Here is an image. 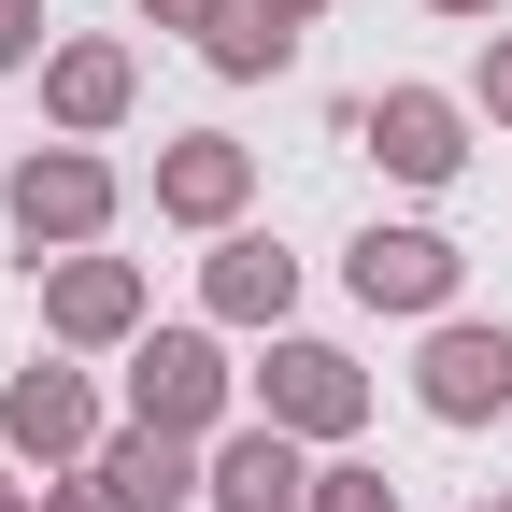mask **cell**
Segmentation results:
<instances>
[{"label": "cell", "instance_id": "1", "mask_svg": "<svg viewBox=\"0 0 512 512\" xmlns=\"http://www.w3.org/2000/svg\"><path fill=\"white\" fill-rule=\"evenodd\" d=\"M214 399H228V356H214L200 328L143 342V370H128V413H143L157 441H200V427H214Z\"/></svg>", "mask_w": 512, "mask_h": 512}, {"label": "cell", "instance_id": "2", "mask_svg": "<svg viewBox=\"0 0 512 512\" xmlns=\"http://www.w3.org/2000/svg\"><path fill=\"white\" fill-rule=\"evenodd\" d=\"M356 299L370 313H441V299H456V242H441V228H370L356 242Z\"/></svg>", "mask_w": 512, "mask_h": 512}, {"label": "cell", "instance_id": "3", "mask_svg": "<svg viewBox=\"0 0 512 512\" xmlns=\"http://www.w3.org/2000/svg\"><path fill=\"white\" fill-rule=\"evenodd\" d=\"M100 214H114V171H100L86 143H57V157L15 171V228H29V242H86Z\"/></svg>", "mask_w": 512, "mask_h": 512}, {"label": "cell", "instance_id": "4", "mask_svg": "<svg viewBox=\"0 0 512 512\" xmlns=\"http://www.w3.org/2000/svg\"><path fill=\"white\" fill-rule=\"evenodd\" d=\"M356 413H370L356 356H328V342H285V356H271V427H299V441H342Z\"/></svg>", "mask_w": 512, "mask_h": 512}, {"label": "cell", "instance_id": "5", "mask_svg": "<svg viewBox=\"0 0 512 512\" xmlns=\"http://www.w3.org/2000/svg\"><path fill=\"white\" fill-rule=\"evenodd\" d=\"M43 328L57 342H128L143 328V271H128V256H72V271L43 285Z\"/></svg>", "mask_w": 512, "mask_h": 512}, {"label": "cell", "instance_id": "6", "mask_svg": "<svg viewBox=\"0 0 512 512\" xmlns=\"http://www.w3.org/2000/svg\"><path fill=\"white\" fill-rule=\"evenodd\" d=\"M498 399H512V328H441V342H427V413L470 427V413H498Z\"/></svg>", "mask_w": 512, "mask_h": 512}, {"label": "cell", "instance_id": "7", "mask_svg": "<svg viewBox=\"0 0 512 512\" xmlns=\"http://www.w3.org/2000/svg\"><path fill=\"white\" fill-rule=\"evenodd\" d=\"M214 512H313V470H299V427H242L214 456Z\"/></svg>", "mask_w": 512, "mask_h": 512}, {"label": "cell", "instance_id": "8", "mask_svg": "<svg viewBox=\"0 0 512 512\" xmlns=\"http://www.w3.org/2000/svg\"><path fill=\"white\" fill-rule=\"evenodd\" d=\"M356 128H370V157H384V171H413V185H441V171L470 157V143H456V100H427V86H399V100H370Z\"/></svg>", "mask_w": 512, "mask_h": 512}, {"label": "cell", "instance_id": "9", "mask_svg": "<svg viewBox=\"0 0 512 512\" xmlns=\"http://www.w3.org/2000/svg\"><path fill=\"white\" fill-rule=\"evenodd\" d=\"M0 427L29 441V456H86V441H100V399H86L72 370H15V399H0Z\"/></svg>", "mask_w": 512, "mask_h": 512}, {"label": "cell", "instance_id": "10", "mask_svg": "<svg viewBox=\"0 0 512 512\" xmlns=\"http://www.w3.org/2000/svg\"><path fill=\"white\" fill-rule=\"evenodd\" d=\"M157 214H185V228L242 214V143H171L157 157Z\"/></svg>", "mask_w": 512, "mask_h": 512}, {"label": "cell", "instance_id": "11", "mask_svg": "<svg viewBox=\"0 0 512 512\" xmlns=\"http://www.w3.org/2000/svg\"><path fill=\"white\" fill-rule=\"evenodd\" d=\"M43 100H57V128H114V114H128V57H114V43H72V57L43 72Z\"/></svg>", "mask_w": 512, "mask_h": 512}, {"label": "cell", "instance_id": "12", "mask_svg": "<svg viewBox=\"0 0 512 512\" xmlns=\"http://www.w3.org/2000/svg\"><path fill=\"white\" fill-rule=\"evenodd\" d=\"M285 299H299V271H285L271 242H228V256H214V313H228V328H271Z\"/></svg>", "mask_w": 512, "mask_h": 512}, {"label": "cell", "instance_id": "13", "mask_svg": "<svg viewBox=\"0 0 512 512\" xmlns=\"http://www.w3.org/2000/svg\"><path fill=\"white\" fill-rule=\"evenodd\" d=\"M200 43H214V72H271V57H285V43H299V29H285V15H271V0H228V15H214V29H200Z\"/></svg>", "mask_w": 512, "mask_h": 512}, {"label": "cell", "instance_id": "14", "mask_svg": "<svg viewBox=\"0 0 512 512\" xmlns=\"http://www.w3.org/2000/svg\"><path fill=\"white\" fill-rule=\"evenodd\" d=\"M100 470H114L128 498H143V512H157V498H185V441H157V427H128V441H114V456H100Z\"/></svg>", "mask_w": 512, "mask_h": 512}, {"label": "cell", "instance_id": "15", "mask_svg": "<svg viewBox=\"0 0 512 512\" xmlns=\"http://www.w3.org/2000/svg\"><path fill=\"white\" fill-rule=\"evenodd\" d=\"M313 512H384V484H370V470H328V484H313Z\"/></svg>", "mask_w": 512, "mask_h": 512}, {"label": "cell", "instance_id": "16", "mask_svg": "<svg viewBox=\"0 0 512 512\" xmlns=\"http://www.w3.org/2000/svg\"><path fill=\"white\" fill-rule=\"evenodd\" d=\"M57 512H143V498H128V484H114V470H86V484H72V498H57Z\"/></svg>", "mask_w": 512, "mask_h": 512}, {"label": "cell", "instance_id": "17", "mask_svg": "<svg viewBox=\"0 0 512 512\" xmlns=\"http://www.w3.org/2000/svg\"><path fill=\"white\" fill-rule=\"evenodd\" d=\"M484 114H498V128H512V29H498V43H484Z\"/></svg>", "mask_w": 512, "mask_h": 512}, {"label": "cell", "instance_id": "18", "mask_svg": "<svg viewBox=\"0 0 512 512\" xmlns=\"http://www.w3.org/2000/svg\"><path fill=\"white\" fill-rule=\"evenodd\" d=\"M29 43H43V15H29V0H0V72H15Z\"/></svg>", "mask_w": 512, "mask_h": 512}, {"label": "cell", "instance_id": "19", "mask_svg": "<svg viewBox=\"0 0 512 512\" xmlns=\"http://www.w3.org/2000/svg\"><path fill=\"white\" fill-rule=\"evenodd\" d=\"M143 15H157V29H214L228 0H143Z\"/></svg>", "mask_w": 512, "mask_h": 512}, {"label": "cell", "instance_id": "20", "mask_svg": "<svg viewBox=\"0 0 512 512\" xmlns=\"http://www.w3.org/2000/svg\"><path fill=\"white\" fill-rule=\"evenodd\" d=\"M441 15H498V0H441Z\"/></svg>", "mask_w": 512, "mask_h": 512}, {"label": "cell", "instance_id": "21", "mask_svg": "<svg viewBox=\"0 0 512 512\" xmlns=\"http://www.w3.org/2000/svg\"><path fill=\"white\" fill-rule=\"evenodd\" d=\"M0 512H15V498H0Z\"/></svg>", "mask_w": 512, "mask_h": 512}]
</instances>
